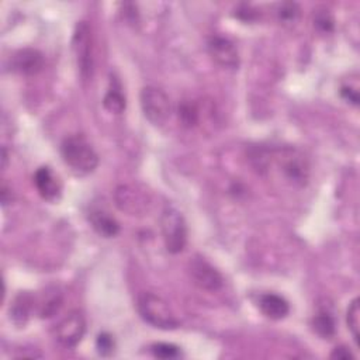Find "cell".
<instances>
[{
  "label": "cell",
  "mask_w": 360,
  "mask_h": 360,
  "mask_svg": "<svg viewBox=\"0 0 360 360\" xmlns=\"http://www.w3.org/2000/svg\"><path fill=\"white\" fill-rule=\"evenodd\" d=\"M63 162L78 174H89L99 165V157L83 135L68 137L61 146Z\"/></svg>",
  "instance_id": "6da1fadb"
},
{
  "label": "cell",
  "mask_w": 360,
  "mask_h": 360,
  "mask_svg": "<svg viewBox=\"0 0 360 360\" xmlns=\"http://www.w3.org/2000/svg\"><path fill=\"white\" fill-rule=\"evenodd\" d=\"M138 312L141 318L158 330L170 331L179 327V321L169 304L152 293H143L138 297Z\"/></svg>",
  "instance_id": "7a4b0ae2"
},
{
  "label": "cell",
  "mask_w": 360,
  "mask_h": 360,
  "mask_svg": "<svg viewBox=\"0 0 360 360\" xmlns=\"http://www.w3.org/2000/svg\"><path fill=\"white\" fill-rule=\"evenodd\" d=\"M161 228L168 252L174 255L183 252L188 243V227L182 212L172 206L165 207L161 217Z\"/></svg>",
  "instance_id": "3957f363"
},
{
  "label": "cell",
  "mask_w": 360,
  "mask_h": 360,
  "mask_svg": "<svg viewBox=\"0 0 360 360\" xmlns=\"http://www.w3.org/2000/svg\"><path fill=\"white\" fill-rule=\"evenodd\" d=\"M141 107L147 120L155 126H162L170 116V100L158 88L147 86L141 92Z\"/></svg>",
  "instance_id": "277c9868"
},
{
  "label": "cell",
  "mask_w": 360,
  "mask_h": 360,
  "mask_svg": "<svg viewBox=\"0 0 360 360\" xmlns=\"http://www.w3.org/2000/svg\"><path fill=\"white\" fill-rule=\"evenodd\" d=\"M74 51L77 55L78 68L83 79H89L93 75V46H92V32L85 21L77 26L74 34Z\"/></svg>",
  "instance_id": "5b68a950"
},
{
  "label": "cell",
  "mask_w": 360,
  "mask_h": 360,
  "mask_svg": "<svg viewBox=\"0 0 360 360\" xmlns=\"http://www.w3.org/2000/svg\"><path fill=\"white\" fill-rule=\"evenodd\" d=\"M86 332V321L81 312L68 314L55 328V338L66 349L77 348Z\"/></svg>",
  "instance_id": "8992f818"
},
{
  "label": "cell",
  "mask_w": 360,
  "mask_h": 360,
  "mask_svg": "<svg viewBox=\"0 0 360 360\" xmlns=\"http://www.w3.org/2000/svg\"><path fill=\"white\" fill-rule=\"evenodd\" d=\"M189 273L193 283L207 292H217L224 284L220 272L201 257H194L189 262Z\"/></svg>",
  "instance_id": "52a82bcc"
},
{
  "label": "cell",
  "mask_w": 360,
  "mask_h": 360,
  "mask_svg": "<svg viewBox=\"0 0 360 360\" xmlns=\"http://www.w3.org/2000/svg\"><path fill=\"white\" fill-rule=\"evenodd\" d=\"M117 207L128 215H142L151 204L150 196L134 186H120L116 192Z\"/></svg>",
  "instance_id": "ba28073f"
},
{
  "label": "cell",
  "mask_w": 360,
  "mask_h": 360,
  "mask_svg": "<svg viewBox=\"0 0 360 360\" xmlns=\"http://www.w3.org/2000/svg\"><path fill=\"white\" fill-rule=\"evenodd\" d=\"M208 54L223 68L235 69L239 65L238 50L232 41L224 37H212L208 41Z\"/></svg>",
  "instance_id": "9c48e42d"
},
{
  "label": "cell",
  "mask_w": 360,
  "mask_h": 360,
  "mask_svg": "<svg viewBox=\"0 0 360 360\" xmlns=\"http://www.w3.org/2000/svg\"><path fill=\"white\" fill-rule=\"evenodd\" d=\"M12 68L23 75H35L44 68V57L32 48L20 50L12 58Z\"/></svg>",
  "instance_id": "30bf717a"
},
{
  "label": "cell",
  "mask_w": 360,
  "mask_h": 360,
  "mask_svg": "<svg viewBox=\"0 0 360 360\" xmlns=\"http://www.w3.org/2000/svg\"><path fill=\"white\" fill-rule=\"evenodd\" d=\"M34 183L43 199H46L48 201H57L59 199L61 183H59L58 177L54 174V172L50 168L43 166L35 172Z\"/></svg>",
  "instance_id": "8fae6325"
},
{
  "label": "cell",
  "mask_w": 360,
  "mask_h": 360,
  "mask_svg": "<svg viewBox=\"0 0 360 360\" xmlns=\"http://www.w3.org/2000/svg\"><path fill=\"white\" fill-rule=\"evenodd\" d=\"M259 308L270 319L279 321L286 318L290 312V306L286 299L274 293H266L259 297Z\"/></svg>",
  "instance_id": "7c38bea8"
},
{
  "label": "cell",
  "mask_w": 360,
  "mask_h": 360,
  "mask_svg": "<svg viewBox=\"0 0 360 360\" xmlns=\"http://www.w3.org/2000/svg\"><path fill=\"white\" fill-rule=\"evenodd\" d=\"M89 223L92 224L93 230L100 237H104V238H113L120 232L119 223L112 217V215H109L106 211H101V210L90 211Z\"/></svg>",
  "instance_id": "4fadbf2b"
},
{
  "label": "cell",
  "mask_w": 360,
  "mask_h": 360,
  "mask_svg": "<svg viewBox=\"0 0 360 360\" xmlns=\"http://www.w3.org/2000/svg\"><path fill=\"white\" fill-rule=\"evenodd\" d=\"M32 304L34 300L28 293H21L14 299L13 304L10 306V319L16 326H26L32 310Z\"/></svg>",
  "instance_id": "5bb4252c"
},
{
  "label": "cell",
  "mask_w": 360,
  "mask_h": 360,
  "mask_svg": "<svg viewBox=\"0 0 360 360\" xmlns=\"http://www.w3.org/2000/svg\"><path fill=\"white\" fill-rule=\"evenodd\" d=\"M312 328L322 339H332L337 334V323L330 312L322 311L312 319Z\"/></svg>",
  "instance_id": "9a60e30c"
},
{
  "label": "cell",
  "mask_w": 360,
  "mask_h": 360,
  "mask_svg": "<svg viewBox=\"0 0 360 360\" xmlns=\"http://www.w3.org/2000/svg\"><path fill=\"white\" fill-rule=\"evenodd\" d=\"M103 106L107 112L113 114H121L126 110V99L119 88H110L103 99Z\"/></svg>",
  "instance_id": "2e32d148"
},
{
  "label": "cell",
  "mask_w": 360,
  "mask_h": 360,
  "mask_svg": "<svg viewBox=\"0 0 360 360\" xmlns=\"http://www.w3.org/2000/svg\"><path fill=\"white\" fill-rule=\"evenodd\" d=\"M346 321H348L349 331L352 332V337H353L356 345H359V337H360V304H359L357 299H354L350 303L349 310H348Z\"/></svg>",
  "instance_id": "e0dca14e"
},
{
  "label": "cell",
  "mask_w": 360,
  "mask_h": 360,
  "mask_svg": "<svg viewBox=\"0 0 360 360\" xmlns=\"http://www.w3.org/2000/svg\"><path fill=\"white\" fill-rule=\"evenodd\" d=\"M179 119L186 127H193L199 123V109L193 103H183L179 109Z\"/></svg>",
  "instance_id": "ac0fdd59"
},
{
  "label": "cell",
  "mask_w": 360,
  "mask_h": 360,
  "mask_svg": "<svg viewBox=\"0 0 360 360\" xmlns=\"http://www.w3.org/2000/svg\"><path fill=\"white\" fill-rule=\"evenodd\" d=\"M151 350L158 359H176L180 356V349L172 343H155L151 346Z\"/></svg>",
  "instance_id": "d6986e66"
},
{
  "label": "cell",
  "mask_w": 360,
  "mask_h": 360,
  "mask_svg": "<svg viewBox=\"0 0 360 360\" xmlns=\"http://www.w3.org/2000/svg\"><path fill=\"white\" fill-rule=\"evenodd\" d=\"M300 16V8L296 3H283L279 9V19L284 23H294Z\"/></svg>",
  "instance_id": "ffe728a7"
},
{
  "label": "cell",
  "mask_w": 360,
  "mask_h": 360,
  "mask_svg": "<svg viewBox=\"0 0 360 360\" xmlns=\"http://www.w3.org/2000/svg\"><path fill=\"white\" fill-rule=\"evenodd\" d=\"M96 348H97V352L101 354V356H110L113 352H114V339L110 334L107 332H103L97 337V341H96Z\"/></svg>",
  "instance_id": "44dd1931"
},
{
  "label": "cell",
  "mask_w": 360,
  "mask_h": 360,
  "mask_svg": "<svg viewBox=\"0 0 360 360\" xmlns=\"http://www.w3.org/2000/svg\"><path fill=\"white\" fill-rule=\"evenodd\" d=\"M61 306H62V300H61V297H59V296H52V297H50L48 300H46V301L43 303L40 314H41L43 318L52 317L54 314H57V312L59 311Z\"/></svg>",
  "instance_id": "7402d4cb"
},
{
  "label": "cell",
  "mask_w": 360,
  "mask_h": 360,
  "mask_svg": "<svg viewBox=\"0 0 360 360\" xmlns=\"http://www.w3.org/2000/svg\"><path fill=\"white\" fill-rule=\"evenodd\" d=\"M314 24L317 26V28H319L323 32H330L334 30V19L328 13V10H323L322 13H318L315 16Z\"/></svg>",
  "instance_id": "603a6c76"
},
{
  "label": "cell",
  "mask_w": 360,
  "mask_h": 360,
  "mask_svg": "<svg viewBox=\"0 0 360 360\" xmlns=\"http://www.w3.org/2000/svg\"><path fill=\"white\" fill-rule=\"evenodd\" d=\"M341 94H342V97H343L348 103H350V104H353V106H357V104H359V88H357V86L345 85V86H342V89H341Z\"/></svg>",
  "instance_id": "cb8c5ba5"
},
{
  "label": "cell",
  "mask_w": 360,
  "mask_h": 360,
  "mask_svg": "<svg viewBox=\"0 0 360 360\" xmlns=\"http://www.w3.org/2000/svg\"><path fill=\"white\" fill-rule=\"evenodd\" d=\"M331 357L332 359H338V360H349V359H353V353L345 348V346H339L337 349H334V352L331 353Z\"/></svg>",
  "instance_id": "d4e9b609"
},
{
  "label": "cell",
  "mask_w": 360,
  "mask_h": 360,
  "mask_svg": "<svg viewBox=\"0 0 360 360\" xmlns=\"http://www.w3.org/2000/svg\"><path fill=\"white\" fill-rule=\"evenodd\" d=\"M2 154H3V168H6V162H8V154H6V150H5V148H3Z\"/></svg>",
  "instance_id": "484cf974"
}]
</instances>
